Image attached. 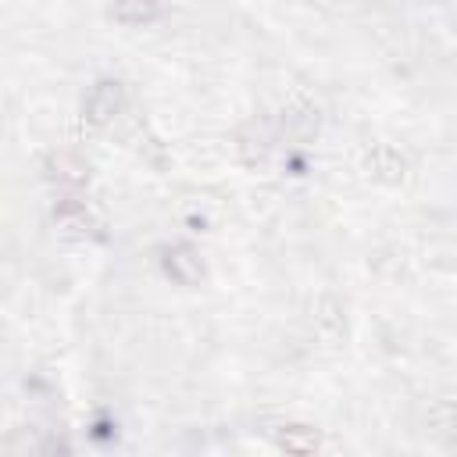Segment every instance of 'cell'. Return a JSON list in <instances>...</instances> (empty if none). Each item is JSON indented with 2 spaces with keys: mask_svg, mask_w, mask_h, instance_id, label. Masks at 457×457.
Instances as JSON below:
<instances>
[{
  "mask_svg": "<svg viewBox=\"0 0 457 457\" xmlns=\"http://www.w3.org/2000/svg\"><path fill=\"white\" fill-rule=\"evenodd\" d=\"M111 18L118 25L139 29V25H150V21L161 18V4L157 0H114L111 4Z\"/></svg>",
  "mask_w": 457,
  "mask_h": 457,
  "instance_id": "obj_5",
  "label": "cell"
},
{
  "mask_svg": "<svg viewBox=\"0 0 457 457\" xmlns=\"http://www.w3.org/2000/svg\"><path fill=\"white\" fill-rule=\"evenodd\" d=\"M271 436L286 453H314L321 446V436L311 425H278Z\"/></svg>",
  "mask_w": 457,
  "mask_h": 457,
  "instance_id": "obj_7",
  "label": "cell"
},
{
  "mask_svg": "<svg viewBox=\"0 0 457 457\" xmlns=\"http://www.w3.org/2000/svg\"><path fill=\"white\" fill-rule=\"evenodd\" d=\"M161 268H164V275H168L171 282H179V286H200V282L207 278V264H204V257H200L189 243H171V246H164Z\"/></svg>",
  "mask_w": 457,
  "mask_h": 457,
  "instance_id": "obj_2",
  "label": "cell"
},
{
  "mask_svg": "<svg viewBox=\"0 0 457 457\" xmlns=\"http://www.w3.org/2000/svg\"><path fill=\"white\" fill-rule=\"evenodd\" d=\"M236 154H239V161L246 164V168H261L264 161H268V154H271V132H268V125L264 121H246L239 132H236Z\"/></svg>",
  "mask_w": 457,
  "mask_h": 457,
  "instance_id": "obj_3",
  "label": "cell"
},
{
  "mask_svg": "<svg viewBox=\"0 0 457 457\" xmlns=\"http://www.w3.org/2000/svg\"><path fill=\"white\" fill-rule=\"evenodd\" d=\"M428 428H432L436 436L457 443V403H446V400H443V403L428 407Z\"/></svg>",
  "mask_w": 457,
  "mask_h": 457,
  "instance_id": "obj_8",
  "label": "cell"
},
{
  "mask_svg": "<svg viewBox=\"0 0 457 457\" xmlns=\"http://www.w3.org/2000/svg\"><path fill=\"white\" fill-rule=\"evenodd\" d=\"M43 168L61 186H86L89 182V164L75 150H50L46 161H43Z\"/></svg>",
  "mask_w": 457,
  "mask_h": 457,
  "instance_id": "obj_4",
  "label": "cell"
},
{
  "mask_svg": "<svg viewBox=\"0 0 457 457\" xmlns=\"http://www.w3.org/2000/svg\"><path fill=\"white\" fill-rule=\"evenodd\" d=\"M368 171L375 175V179H382V182H400L403 179V171H407V161L389 146V143H378L371 154H368Z\"/></svg>",
  "mask_w": 457,
  "mask_h": 457,
  "instance_id": "obj_6",
  "label": "cell"
},
{
  "mask_svg": "<svg viewBox=\"0 0 457 457\" xmlns=\"http://www.w3.org/2000/svg\"><path fill=\"white\" fill-rule=\"evenodd\" d=\"M125 107V86L118 79H100L89 86V93L82 96V118L96 129L111 125Z\"/></svg>",
  "mask_w": 457,
  "mask_h": 457,
  "instance_id": "obj_1",
  "label": "cell"
}]
</instances>
